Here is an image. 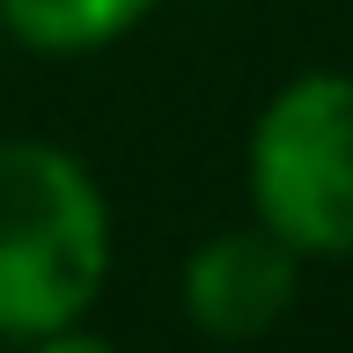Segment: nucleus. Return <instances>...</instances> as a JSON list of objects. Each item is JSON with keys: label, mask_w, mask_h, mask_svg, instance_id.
<instances>
[{"label": "nucleus", "mask_w": 353, "mask_h": 353, "mask_svg": "<svg viewBox=\"0 0 353 353\" xmlns=\"http://www.w3.org/2000/svg\"><path fill=\"white\" fill-rule=\"evenodd\" d=\"M154 15V0H0L8 37L37 44V52H96L118 44L125 30Z\"/></svg>", "instance_id": "obj_4"}, {"label": "nucleus", "mask_w": 353, "mask_h": 353, "mask_svg": "<svg viewBox=\"0 0 353 353\" xmlns=\"http://www.w3.org/2000/svg\"><path fill=\"white\" fill-rule=\"evenodd\" d=\"M110 272V206L52 140H0V339L81 324Z\"/></svg>", "instance_id": "obj_1"}, {"label": "nucleus", "mask_w": 353, "mask_h": 353, "mask_svg": "<svg viewBox=\"0 0 353 353\" xmlns=\"http://www.w3.org/2000/svg\"><path fill=\"white\" fill-rule=\"evenodd\" d=\"M0 30H8V22H0Z\"/></svg>", "instance_id": "obj_6"}, {"label": "nucleus", "mask_w": 353, "mask_h": 353, "mask_svg": "<svg viewBox=\"0 0 353 353\" xmlns=\"http://www.w3.org/2000/svg\"><path fill=\"white\" fill-rule=\"evenodd\" d=\"M30 353H118V346H103V339L81 331V324H66V331H52V339H30Z\"/></svg>", "instance_id": "obj_5"}, {"label": "nucleus", "mask_w": 353, "mask_h": 353, "mask_svg": "<svg viewBox=\"0 0 353 353\" xmlns=\"http://www.w3.org/2000/svg\"><path fill=\"white\" fill-rule=\"evenodd\" d=\"M294 265L302 250L280 243L272 228H221L184 265V309L206 339H258L294 302Z\"/></svg>", "instance_id": "obj_3"}, {"label": "nucleus", "mask_w": 353, "mask_h": 353, "mask_svg": "<svg viewBox=\"0 0 353 353\" xmlns=\"http://www.w3.org/2000/svg\"><path fill=\"white\" fill-rule=\"evenodd\" d=\"M258 221L302 258L353 250V74H294L250 125Z\"/></svg>", "instance_id": "obj_2"}]
</instances>
